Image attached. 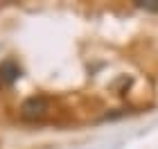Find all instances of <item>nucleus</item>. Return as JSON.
<instances>
[{"label":"nucleus","instance_id":"obj_1","mask_svg":"<svg viewBox=\"0 0 158 149\" xmlns=\"http://www.w3.org/2000/svg\"><path fill=\"white\" fill-rule=\"evenodd\" d=\"M50 109V104H48V99L45 97H30V99H25L23 106H20V118L27 120V122H36V120L41 118H45V113Z\"/></svg>","mask_w":158,"mask_h":149},{"label":"nucleus","instance_id":"obj_2","mask_svg":"<svg viewBox=\"0 0 158 149\" xmlns=\"http://www.w3.org/2000/svg\"><path fill=\"white\" fill-rule=\"evenodd\" d=\"M18 77H20V68L14 61H5L2 66H0V81L2 84H11V81H16Z\"/></svg>","mask_w":158,"mask_h":149},{"label":"nucleus","instance_id":"obj_3","mask_svg":"<svg viewBox=\"0 0 158 149\" xmlns=\"http://www.w3.org/2000/svg\"><path fill=\"white\" fill-rule=\"evenodd\" d=\"M138 7H142L147 11H158V0H140Z\"/></svg>","mask_w":158,"mask_h":149}]
</instances>
